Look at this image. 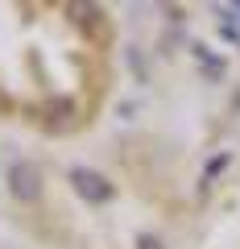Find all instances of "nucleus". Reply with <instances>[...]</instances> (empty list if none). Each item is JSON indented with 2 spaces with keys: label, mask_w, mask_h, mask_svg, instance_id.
Returning a JSON list of instances; mask_svg holds the SVG:
<instances>
[{
  "label": "nucleus",
  "mask_w": 240,
  "mask_h": 249,
  "mask_svg": "<svg viewBox=\"0 0 240 249\" xmlns=\"http://www.w3.org/2000/svg\"><path fill=\"white\" fill-rule=\"evenodd\" d=\"M9 183H13V196H17V199H37V196H42V175H37L29 162H13Z\"/></svg>",
  "instance_id": "obj_2"
},
{
  "label": "nucleus",
  "mask_w": 240,
  "mask_h": 249,
  "mask_svg": "<svg viewBox=\"0 0 240 249\" xmlns=\"http://www.w3.org/2000/svg\"><path fill=\"white\" fill-rule=\"evenodd\" d=\"M75 178V191H79L83 199H91V204H104V199H112V183H108L104 175H96V170H71Z\"/></svg>",
  "instance_id": "obj_1"
},
{
  "label": "nucleus",
  "mask_w": 240,
  "mask_h": 249,
  "mask_svg": "<svg viewBox=\"0 0 240 249\" xmlns=\"http://www.w3.org/2000/svg\"><path fill=\"white\" fill-rule=\"evenodd\" d=\"M141 249H161V245H158L153 237H141Z\"/></svg>",
  "instance_id": "obj_3"
}]
</instances>
